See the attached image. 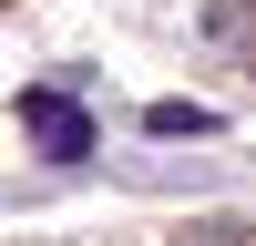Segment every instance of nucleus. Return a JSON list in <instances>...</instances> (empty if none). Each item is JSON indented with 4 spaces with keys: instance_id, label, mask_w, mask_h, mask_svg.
Listing matches in <instances>:
<instances>
[{
    "instance_id": "1",
    "label": "nucleus",
    "mask_w": 256,
    "mask_h": 246,
    "mask_svg": "<svg viewBox=\"0 0 256 246\" xmlns=\"http://www.w3.org/2000/svg\"><path fill=\"white\" fill-rule=\"evenodd\" d=\"M20 134H31L52 164H82V154H92V113H82L72 92H20Z\"/></svg>"
},
{
    "instance_id": "2",
    "label": "nucleus",
    "mask_w": 256,
    "mask_h": 246,
    "mask_svg": "<svg viewBox=\"0 0 256 246\" xmlns=\"http://www.w3.org/2000/svg\"><path fill=\"white\" fill-rule=\"evenodd\" d=\"M144 123H154V134H216V113H205V102H154Z\"/></svg>"
},
{
    "instance_id": "3",
    "label": "nucleus",
    "mask_w": 256,
    "mask_h": 246,
    "mask_svg": "<svg viewBox=\"0 0 256 246\" xmlns=\"http://www.w3.org/2000/svg\"><path fill=\"white\" fill-rule=\"evenodd\" d=\"M184 246H256L246 226H184Z\"/></svg>"
}]
</instances>
